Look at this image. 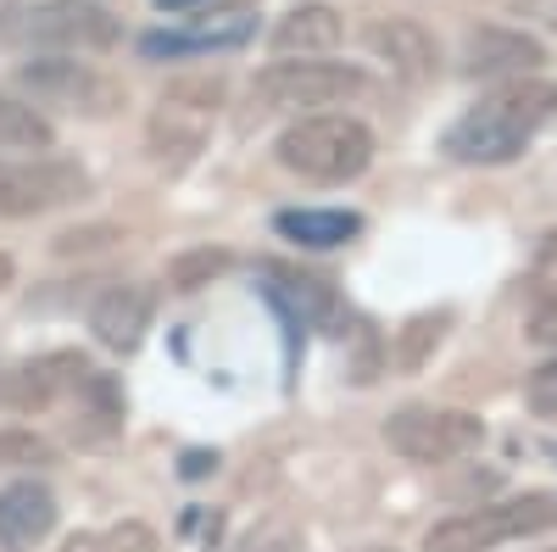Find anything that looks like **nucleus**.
Segmentation results:
<instances>
[{
  "instance_id": "nucleus-21",
  "label": "nucleus",
  "mask_w": 557,
  "mask_h": 552,
  "mask_svg": "<svg viewBox=\"0 0 557 552\" xmlns=\"http://www.w3.org/2000/svg\"><path fill=\"white\" fill-rule=\"evenodd\" d=\"M524 402L541 413V419H557V357H546L541 368H530V380H524Z\"/></svg>"
},
{
  "instance_id": "nucleus-29",
  "label": "nucleus",
  "mask_w": 557,
  "mask_h": 552,
  "mask_svg": "<svg viewBox=\"0 0 557 552\" xmlns=\"http://www.w3.org/2000/svg\"><path fill=\"white\" fill-rule=\"evenodd\" d=\"M357 552H391V547H357Z\"/></svg>"
},
{
  "instance_id": "nucleus-17",
  "label": "nucleus",
  "mask_w": 557,
  "mask_h": 552,
  "mask_svg": "<svg viewBox=\"0 0 557 552\" xmlns=\"http://www.w3.org/2000/svg\"><path fill=\"white\" fill-rule=\"evenodd\" d=\"M251 39V17L235 23H212V28H184V34H146L139 51L146 57H190V51H235Z\"/></svg>"
},
{
  "instance_id": "nucleus-12",
  "label": "nucleus",
  "mask_w": 557,
  "mask_h": 552,
  "mask_svg": "<svg viewBox=\"0 0 557 552\" xmlns=\"http://www.w3.org/2000/svg\"><path fill=\"white\" fill-rule=\"evenodd\" d=\"M262 296L278 307V312H290L296 324H330V318L341 312L330 280H318V273H301L290 262H262Z\"/></svg>"
},
{
  "instance_id": "nucleus-3",
  "label": "nucleus",
  "mask_w": 557,
  "mask_h": 552,
  "mask_svg": "<svg viewBox=\"0 0 557 552\" xmlns=\"http://www.w3.org/2000/svg\"><path fill=\"white\" fill-rule=\"evenodd\" d=\"M368 89V73L362 68H346V62H273L268 73H257L251 84V107L257 112H296V118H312L323 107H341V101H357Z\"/></svg>"
},
{
  "instance_id": "nucleus-20",
  "label": "nucleus",
  "mask_w": 557,
  "mask_h": 552,
  "mask_svg": "<svg viewBox=\"0 0 557 552\" xmlns=\"http://www.w3.org/2000/svg\"><path fill=\"white\" fill-rule=\"evenodd\" d=\"M441 330H446V312H418L412 324L401 330V346H396V363L401 368H418L430 346H441Z\"/></svg>"
},
{
  "instance_id": "nucleus-6",
  "label": "nucleus",
  "mask_w": 557,
  "mask_h": 552,
  "mask_svg": "<svg viewBox=\"0 0 557 552\" xmlns=\"http://www.w3.org/2000/svg\"><path fill=\"white\" fill-rule=\"evenodd\" d=\"M17 39L51 57H89V51H112L123 28L101 0H39V7L23 12Z\"/></svg>"
},
{
  "instance_id": "nucleus-26",
  "label": "nucleus",
  "mask_w": 557,
  "mask_h": 552,
  "mask_svg": "<svg viewBox=\"0 0 557 552\" xmlns=\"http://www.w3.org/2000/svg\"><path fill=\"white\" fill-rule=\"evenodd\" d=\"M240 552H296V541H290V530H268V536H251Z\"/></svg>"
},
{
  "instance_id": "nucleus-15",
  "label": "nucleus",
  "mask_w": 557,
  "mask_h": 552,
  "mask_svg": "<svg viewBox=\"0 0 557 552\" xmlns=\"http://www.w3.org/2000/svg\"><path fill=\"white\" fill-rule=\"evenodd\" d=\"M273 229L296 246H312V252H330V246H346L362 235V218L357 212H341V207H296V212H278Z\"/></svg>"
},
{
  "instance_id": "nucleus-13",
  "label": "nucleus",
  "mask_w": 557,
  "mask_h": 552,
  "mask_svg": "<svg viewBox=\"0 0 557 552\" xmlns=\"http://www.w3.org/2000/svg\"><path fill=\"white\" fill-rule=\"evenodd\" d=\"M335 45H341V12L323 7V0H301V7H290L273 28V57H285V62L330 57Z\"/></svg>"
},
{
  "instance_id": "nucleus-31",
  "label": "nucleus",
  "mask_w": 557,
  "mask_h": 552,
  "mask_svg": "<svg viewBox=\"0 0 557 552\" xmlns=\"http://www.w3.org/2000/svg\"><path fill=\"white\" fill-rule=\"evenodd\" d=\"M0 402H7V385H0Z\"/></svg>"
},
{
  "instance_id": "nucleus-27",
  "label": "nucleus",
  "mask_w": 557,
  "mask_h": 552,
  "mask_svg": "<svg viewBox=\"0 0 557 552\" xmlns=\"http://www.w3.org/2000/svg\"><path fill=\"white\" fill-rule=\"evenodd\" d=\"M12 273H17V268H12V257H7V252H0V291H7V285H12Z\"/></svg>"
},
{
  "instance_id": "nucleus-4",
  "label": "nucleus",
  "mask_w": 557,
  "mask_h": 552,
  "mask_svg": "<svg viewBox=\"0 0 557 552\" xmlns=\"http://www.w3.org/2000/svg\"><path fill=\"white\" fill-rule=\"evenodd\" d=\"M552 525H557V496L524 491L513 502H491V508L441 519L424 536V552H491L502 541H519V536H535V530H552Z\"/></svg>"
},
{
  "instance_id": "nucleus-8",
  "label": "nucleus",
  "mask_w": 557,
  "mask_h": 552,
  "mask_svg": "<svg viewBox=\"0 0 557 552\" xmlns=\"http://www.w3.org/2000/svg\"><path fill=\"white\" fill-rule=\"evenodd\" d=\"M89 191V173L62 157H28V162H0V218H39L78 201Z\"/></svg>"
},
{
  "instance_id": "nucleus-1",
  "label": "nucleus",
  "mask_w": 557,
  "mask_h": 552,
  "mask_svg": "<svg viewBox=\"0 0 557 552\" xmlns=\"http://www.w3.org/2000/svg\"><path fill=\"white\" fill-rule=\"evenodd\" d=\"M552 123H557V84L507 78L441 134V151L462 168H502V162L524 157V146Z\"/></svg>"
},
{
  "instance_id": "nucleus-30",
  "label": "nucleus",
  "mask_w": 557,
  "mask_h": 552,
  "mask_svg": "<svg viewBox=\"0 0 557 552\" xmlns=\"http://www.w3.org/2000/svg\"><path fill=\"white\" fill-rule=\"evenodd\" d=\"M546 452H552V457H557V441H552V446H546Z\"/></svg>"
},
{
  "instance_id": "nucleus-2",
  "label": "nucleus",
  "mask_w": 557,
  "mask_h": 552,
  "mask_svg": "<svg viewBox=\"0 0 557 552\" xmlns=\"http://www.w3.org/2000/svg\"><path fill=\"white\" fill-rule=\"evenodd\" d=\"M273 157L296 179L351 184V179L368 173V162H374V128H368L362 118H351V112H312V118H296L285 134H278Z\"/></svg>"
},
{
  "instance_id": "nucleus-16",
  "label": "nucleus",
  "mask_w": 557,
  "mask_h": 552,
  "mask_svg": "<svg viewBox=\"0 0 557 552\" xmlns=\"http://www.w3.org/2000/svg\"><path fill=\"white\" fill-rule=\"evenodd\" d=\"M546 62V51L530 34H502V28H480L469 34V73H513V68H535Z\"/></svg>"
},
{
  "instance_id": "nucleus-10",
  "label": "nucleus",
  "mask_w": 557,
  "mask_h": 552,
  "mask_svg": "<svg viewBox=\"0 0 557 552\" xmlns=\"http://www.w3.org/2000/svg\"><path fill=\"white\" fill-rule=\"evenodd\" d=\"M151 312H157V296L146 285H112L89 307V330H96V341L107 352H134L151 330Z\"/></svg>"
},
{
  "instance_id": "nucleus-5",
  "label": "nucleus",
  "mask_w": 557,
  "mask_h": 552,
  "mask_svg": "<svg viewBox=\"0 0 557 552\" xmlns=\"http://www.w3.org/2000/svg\"><path fill=\"white\" fill-rule=\"evenodd\" d=\"M17 84L28 89L34 101L78 112V118H112V112H123V78H112L96 62H78V57H39V62L17 68Z\"/></svg>"
},
{
  "instance_id": "nucleus-18",
  "label": "nucleus",
  "mask_w": 557,
  "mask_h": 552,
  "mask_svg": "<svg viewBox=\"0 0 557 552\" xmlns=\"http://www.w3.org/2000/svg\"><path fill=\"white\" fill-rule=\"evenodd\" d=\"M0 151H51V123L34 107L0 96Z\"/></svg>"
},
{
  "instance_id": "nucleus-28",
  "label": "nucleus",
  "mask_w": 557,
  "mask_h": 552,
  "mask_svg": "<svg viewBox=\"0 0 557 552\" xmlns=\"http://www.w3.org/2000/svg\"><path fill=\"white\" fill-rule=\"evenodd\" d=\"M157 7H162V12H190L196 0H157Z\"/></svg>"
},
{
  "instance_id": "nucleus-19",
  "label": "nucleus",
  "mask_w": 557,
  "mask_h": 552,
  "mask_svg": "<svg viewBox=\"0 0 557 552\" xmlns=\"http://www.w3.org/2000/svg\"><path fill=\"white\" fill-rule=\"evenodd\" d=\"M62 552H157V530L139 525V519H123V525H107V530H78Z\"/></svg>"
},
{
  "instance_id": "nucleus-11",
  "label": "nucleus",
  "mask_w": 557,
  "mask_h": 552,
  "mask_svg": "<svg viewBox=\"0 0 557 552\" xmlns=\"http://www.w3.org/2000/svg\"><path fill=\"white\" fill-rule=\"evenodd\" d=\"M57 530V496L39 480H12L0 491V552H28Z\"/></svg>"
},
{
  "instance_id": "nucleus-23",
  "label": "nucleus",
  "mask_w": 557,
  "mask_h": 552,
  "mask_svg": "<svg viewBox=\"0 0 557 552\" xmlns=\"http://www.w3.org/2000/svg\"><path fill=\"white\" fill-rule=\"evenodd\" d=\"M530 285H535L541 296H557V229L541 241V252H535V262H530Z\"/></svg>"
},
{
  "instance_id": "nucleus-25",
  "label": "nucleus",
  "mask_w": 557,
  "mask_h": 552,
  "mask_svg": "<svg viewBox=\"0 0 557 552\" xmlns=\"http://www.w3.org/2000/svg\"><path fill=\"white\" fill-rule=\"evenodd\" d=\"M228 257H212V252H201V257H184L178 268H173V285L178 291H196V280H201V273H218Z\"/></svg>"
},
{
  "instance_id": "nucleus-24",
  "label": "nucleus",
  "mask_w": 557,
  "mask_h": 552,
  "mask_svg": "<svg viewBox=\"0 0 557 552\" xmlns=\"http://www.w3.org/2000/svg\"><path fill=\"white\" fill-rule=\"evenodd\" d=\"M530 341L535 346H557V296H541L530 312Z\"/></svg>"
},
{
  "instance_id": "nucleus-22",
  "label": "nucleus",
  "mask_w": 557,
  "mask_h": 552,
  "mask_svg": "<svg viewBox=\"0 0 557 552\" xmlns=\"http://www.w3.org/2000/svg\"><path fill=\"white\" fill-rule=\"evenodd\" d=\"M0 464H51V446L39 436H0Z\"/></svg>"
},
{
  "instance_id": "nucleus-14",
  "label": "nucleus",
  "mask_w": 557,
  "mask_h": 552,
  "mask_svg": "<svg viewBox=\"0 0 557 552\" xmlns=\"http://www.w3.org/2000/svg\"><path fill=\"white\" fill-rule=\"evenodd\" d=\"M368 51H374L401 84H424L435 73V39L407 17H391V23L368 28Z\"/></svg>"
},
{
  "instance_id": "nucleus-7",
  "label": "nucleus",
  "mask_w": 557,
  "mask_h": 552,
  "mask_svg": "<svg viewBox=\"0 0 557 552\" xmlns=\"http://www.w3.org/2000/svg\"><path fill=\"white\" fill-rule=\"evenodd\" d=\"M480 441L485 425L457 407H401L385 419V446L401 452L407 464H457V457L480 452Z\"/></svg>"
},
{
  "instance_id": "nucleus-9",
  "label": "nucleus",
  "mask_w": 557,
  "mask_h": 552,
  "mask_svg": "<svg viewBox=\"0 0 557 552\" xmlns=\"http://www.w3.org/2000/svg\"><path fill=\"white\" fill-rule=\"evenodd\" d=\"M84 380H89V363H84L78 352L34 357V363H23L17 375L7 380V407H17V413H45V407L78 396Z\"/></svg>"
}]
</instances>
